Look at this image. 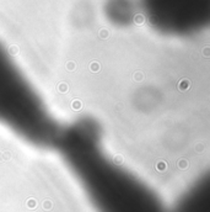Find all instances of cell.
Listing matches in <instances>:
<instances>
[{
  "label": "cell",
  "mask_w": 210,
  "mask_h": 212,
  "mask_svg": "<svg viewBox=\"0 0 210 212\" xmlns=\"http://www.w3.org/2000/svg\"><path fill=\"white\" fill-rule=\"evenodd\" d=\"M138 7L155 30L176 37L199 33L210 19V0H139Z\"/></svg>",
  "instance_id": "cell-3"
},
{
  "label": "cell",
  "mask_w": 210,
  "mask_h": 212,
  "mask_svg": "<svg viewBox=\"0 0 210 212\" xmlns=\"http://www.w3.org/2000/svg\"><path fill=\"white\" fill-rule=\"evenodd\" d=\"M52 148L95 212H168L151 187L106 150L96 120L84 116L60 125Z\"/></svg>",
  "instance_id": "cell-1"
},
{
  "label": "cell",
  "mask_w": 210,
  "mask_h": 212,
  "mask_svg": "<svg viewBox=\"0 0 210 212\" xmlns=\"http://www.w3.org/2000/svg\"><path fill=\"white\" fill-rule=\"evenodd\" d=\"M168 212H210V181L205 174L195 180Z\"/></svg>",
  "instance_id": "cell-4"
},
{
  "label": "cell",
  "mask_w": 210,
  "mask_h": 212,
  "mask_svg": "<svg viewBox=\"0 0 210 212\" xmlns=\"http://www.w3.org/2000/svg\"><path fill=\"white\" fill-rule=\"evenodd\" d=\"M0 126L31 146L52 148L60 125L0 42Z\"/></svg>",
  "instance_id": "cell-2"
},
{
  "label": "cell",
  "mask_w": 210,
  "mask_h": 212,
  "mask_svg": "<svg viewBox=\"0 0 210 212\" xmlns=\"http://www.w3.org/2000/svg\"><path fill=\"white\" fill-rule=\"evenodd\" d=\"M138 4L134 0H108L105 6L107 19L114 25H130L138 13Z\"/></svg>",
  "instance_id": "cell-5"
}]
</instances>
